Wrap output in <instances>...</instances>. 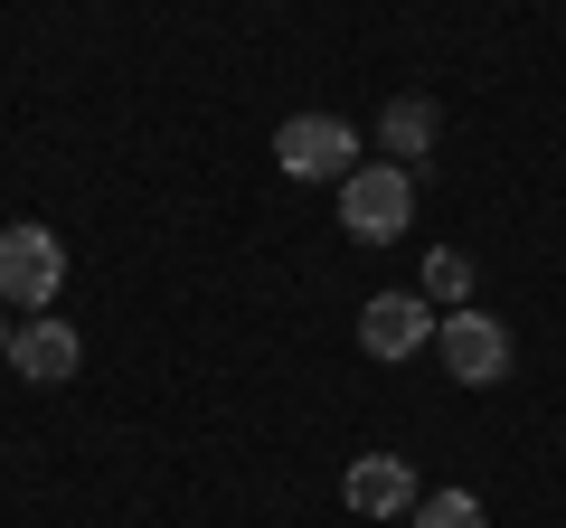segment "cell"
Here are the masks:
<instances>
[{"mask_svg":"<svg viewBox=\"0 0 566 528\" xmlns=\"http://www.w3.org/2000/svg\"><path fill=\"white\" fill-rule=\"evenodd\" d=\"M406 519L416 528H482V500H472V490H434V500H416Z\"/></svg>","mask_w":566,"mask_h":528,"instance_id":"obj_10","label":"cell"},{"mask_svg":"<svg viewBox=\"0 0 566 528\" xmlns=\"http://www.w3.org/2000/svg\"><path fill=\"white\" fill-rule=\"evenodd\" d=\"M66 293V245L57 226H0V303H29V311H57Z\"/></svg>","mask_w":566,"mask_h":528,"instance_id":"obj_2","label":"cell"},{"mask_svg":"<svg viewBox=\"0 0 566 528\" xmlns=\"http://www.w3.org/2000/svg\"><path fill=\"white\" fill-rule=\"evenodd\" d=\"M434 349H444V378L453 387H501L510 378V330L491 321V311H444V321H434Z\"/></svg>","mask_w":566,"mask_h":528,"instance_id":"obj_4","label":"cell"},{"mask_svg":"<svg viewBox=\"0 0 566 528\" xmlns=\"http://www.w3.org/2000/svg\"><path fill=\"white\" fill-rule=\"evenodd\" d=\"M434 340V303L424 293H368L359 303V349L368 359H416Z\"/></svg>","mask_w":566,"mask_h":528,"instance_id":"obj_5","label":"cell"},{"mask_svg":"<svg viewBox=\"0 0 566 528\" xmlns=\"http://www.w3.org/2000/svg\"><path fill=\"white\" fill-rule=\"evenodd\" d=\"M463 293H472V255H463V245H434V255H424V303L463 311Z\"/></svg>","mask_w":566,"mask_h":528,"instance_id":"obj_9","label":"cell"},{"mask_svg":"<svg viewBox=\"0 0 566 528\" xmlns=\"http://www.w3.org/2000/svg\"><path fill=\"white\" fill-rule=\"evenodd\" d=\"M340 500L359 509V519H406L424 490H416V463H406V453H359V463L340 472Z\"/></svg>","mask_w":566,"mask_h":528,"instance_id":"obj_6","label":"cell"},{"mask_svg":"<svg viewBox=\"0 0 566 528\" xmlns=\"http://www.w3.org/2000/svg\"><path fill=\"white\" fill-rule=\"evenodd\" d=\"M406 218H416V170H397V161H359V170L340 180V226H349L359 245H397Z\"/></svg>","mask_w":566,"mask_h":528,"instance_id":"obj_1","label":"cell"},{"mask_svg":"<svg viewBox=\"0 0 566 528\" xmlns=\"http://www.w3.org/2000/svg\"><path fill=\"white\" fill-rule=\"evenodd\" d=\"M0 359H10V321H0Z\"/></svg>","mask_w":566,"mask_h":528,"instance_id":"obj_11","label":"cell"},{"mask_svg":"<svg viewBox=\"0 0 566 528\" xmlns=\"http://www.w3.org/2000/svg\"><path fill=\"white\" fill-rule=\"evenodd\" d=\"M274 161H283V180H349L359 170V133L340 114H283L274 123Z\"/></svg>","mask_w":566,"mask_h":528,"instance_id":"obj_3","label":"cell"},{"mask_svg":"<svg viewBox=\"0 0 566 528\" xmlns=\"http://www.w3.org/2000/svg\"><path fill=\"white\" fill-rule=\"evenodd\" d=\"M10 368H20L29 387H66V378L85 368V340L57 321V311H29V321L10 330Z\"/></svg>","mask_w":566,"mask_h":528,"instance_id":"obj_7","label":"cell"},{"mask_svg":"<svg viewBox=\"0 0 566 528\" xmlns=\"http://www.w3.org/2000/svg\"><path fill=\"white\" fill-rule=\"evenodd\" d=\"M434 133H444V123H434V95H397L378 114V151H397V170H424L434 161Z\"/></svg>","mask_w":566,"mask_h":528,"instance_id":"obj_8","label":"cell"}]
</instances>
